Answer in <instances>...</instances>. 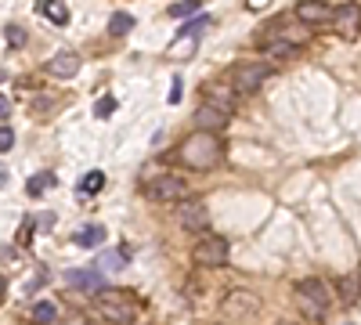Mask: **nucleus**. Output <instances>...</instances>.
Wrapping results in <instances>:
<instances>
[{"label": "nucleus", "mask_w": 361, "mask_h": 325, "mask_svg": "<svg viewBox=\"0 0 361 325\" xmlns=\"http://www.w3.org/2000/svg\"><path fill=\"white\" fill-rule=\"evenodd\" d=\"M177 159L180 166H188V170H214L224 163V141L214 137V134H202V130H192L185 141H180V149H177Z\"/></svg>", "instance_id": "nucleus-1"}, {"label": "nucleus", "mask_w": 361, "mask_h": 325, "mask_svg": "<svg viewBox=\"0 0 361 325\" xmlns=\"http://www.w3.org/2000/svg\"><path fill=\"white\" fill-rule=\"evenodd\" d=\"M293 293H296V304H300V311H304L307 321H322L329 314V307H333V293H329V286L318 275L300 278L293 286Z\"/></svg>", "instance_id": "nucleus-2"}, {"label": "nucleus", "mask_w": 361, "mask_h": 325, "mask_svg": "<svg viewBox=\"0 0 361 325\" xmlns=\"http://www.w3.org/2000/svg\"><path fill=\"white\" fill-rule=\"evenodd\" d=\"M94 311L105 321H116V325H134V314H137V307L123 297V293H116V289L94 293Z\"/></svg>", "instance_id": "nucleus-3"}, {"label": "nucleus", "mask_w": 361, "mask_h": 325, "mask_svg": "<svg viewBox=\"0 0 361 325\" xmlns=\"http://www.w3.org/2000/svg\"><path fill=\"white\" fill-rule=\"evenodd\" d=\"M145 199H152V202H180V199H188V188L180 177L173 173H156V177H148V181L141 185Z\"/></svg>", "instance_id": "nucleus-4"}, {"label": "nucleus", "mask_w": 361, "mask_h": 325, "mask_svg": "<svg viewBox=\"0 0 361 325\" xmlns=\"http://www.w3.org/2000/svg\"><path fill=\"white\" fill-rule=\"evenodd\" d=\"M228 253H231V243L224 239V235H202V239L195 243V250H192V260L199 264V268H224Z\"/></svg>", "instance_id": "nucleus-5"}, {"label": "nucleus", "mask_w": 361, "mask_h": 325, "mask_svg": "<svg viewBox=\"0 0 361 325\" xmlns=\"http://www.w3.org/2000/svg\"><path fill=\"white\" fill-rule=\"evenodd\" d=\"M271 76V66L267 62H243V66H235L231 69V87L238 94H253L260 91V83Z\"/></svg>", "instance_id": "nucleus-6"}, {"label": "nucleus", "mask_w": 361, "mask_h": 325, "mask_svg": "<svg viewBox=\"0 0 361 325\" xmlns=\"http://www.w3.org/2000/svg\"><path fill=\"white\" fill-rule=\"evenodd\" d=\"M177 224L192 231V235H202L206 224H209V210H206V202L202 199H180L177 202Z\"/></svg>", "instance_id": "nucleus-7"}, {"label": "nucleus", "mask_w": 361, "mask_h": 325, "mask_svg": "<svg viewBox=\"0 0 361 325\" xmlns=\"http://www.w3.org/2000/svg\"><path fill=\"white\" fill-rule=\"evenodd\" d=\"M195 123H199V130L202 134H221V130H228L231 127V116H224V112H217V109H209V105H199L195 109Z\"/></svg>", "instance_id": "nucleus-8"}, {"label": "nucleus", "mask_w": 361, "mask_h": 325, "mask_svg": "<svg viewBox=\"0 0 361 325\" xmlns=\"http://www.w3.org/2000/svg\"><path fill=\"white\" fill-rule=\"evenodd\" d=\"M47 73H51L54 80H73V76L80 73V54H76V51H58V54H51Z\"/></svg>", "instance_id": "nucleus-9"}, {"label": "nucleus", "mask_w": 361, "mask_h": 325, "mask_svg": "<svg viewBox=\"0 0 361 325\" xmlns=\"http://www.w3.org/2000/svg\"><path fill=\"white\" fill-rule=\"evenodd\" d=\"M257 297L250 289H231V297H224V314H231V318H238V314H250V311H257Z\"/></svg>", "instance_id": "nucleus-10"}, {"label": "nucleus", "mask_w": 361, "mask_h": 325, "mask_svg": "<svg viewBox=\"0 0 361 325\" xmlns=\"http://www.w3.org/2000/svg\"><path fill=\"white\" fill-rule=\"evenodd\" d=\"M296 18L307 22V25L329 22V18H336V4H314V0H304V4H296Z\"/></svg>", "instance_id": "nucleus-11"}, {"label": "nucleus", "mask_w": 361, "mask_h": 325, "mask_svg": "<svg viewBox=\"0 0 361 325\" xmlns=\"http://www.w3.org/2000/svg\"><path fill=\"white\" fill-rule=\"evenodd\" d=\"M66 282H69L73 289L87 293V297H94V293H102V289H105L102 271H66Z\"/></svg>", "instance_id": "nucleus-12"}, {"label": "nucleus", "mask_w": 361, "mask_h": 325, "mask_svg": "<svg viewBox=\"0 0 361 325\" xmlns=\"http://www.w3.org/2000/svg\"><path fill=\"white\" fill-rule=\"evenodd\" d=\"M260 47H264L267 58H296V54H300V44H293L289 37H275V33L264 37Z\"/></svg>", "instance_id": "nucleus-13"}, {"label": "nucleus", "mask_w": 361, "mask_h": 325, "mask_svg": "<svg viewBox=\"0 0 361 325\" xmlns=\"http://www.w3.org/2000/svg\"><path fill=\"white\" fill-rule=\"evenodd\" d=\"M202 105L231 116V112H235V94L228 91V87H217V83H214V87H206V102H202Z\"/></svg>", "instance_id": "nucleus-14"}, {"label": "nucleus", "mask_w": 361, "mask_h": 325, "mask_svg": "<svg viewBox=\"0 0 361 325\" xmlns=\"http://www.w3.org/2000/svg\"><path fill=\"white\" fill-rule=\"evenodd\" d=\"M73 243H76L80 250H94V246L105 243V228H102V224H83V228H76Z\"/></svg>", "instance_id": "nucleus-15"}, {"label": "nucleus", "mask_w": 361, "mask_h": 325, "mask_svg": "<svg viewBox=\"0 0 361 325\" xmlns=\"http://www.w3.org/2000/svg\"><path fill=\"white\" fill-rule=\"evenodd\" d=\"M58 185V177L51 173V170H40L37 177H29V181H25V195H33V199H40L44 192H51Z\"/></svg>", "instance_id": "nucleus-16"}, {"label": "nucleus", "mask_w": 361, "mask_h": 325, "mask_svg": "<svg viewBox=\"0 0 361 325\" xmlns=\"http://www.w3.org/2000/svg\"><path fill=\"white\" fill-rule=\"evenodd\" d=\"M37 11H40V15H47L54 25H66V22H69V8H66V4H54V0H40Z\"/></svg>", "instance_id": "nucleus-17"}, {"label": "nucleus", "mask_w": 361, "mask_h": 325, "mask_svg": "<svg viewBox=\"0 0 361 325\" xmlns=\"http://www.w3.org/2000/svg\"><path fill=\"white\" fill-rule=\"evenodd\" d=\"M336 289H340V300L347 304V307H354L357 304V275L350 271V275H343L340 282H336Z\"/></svg>", "instance_id": "nucleus-18"}, {"label": "nucleus", "mask_w": 361, "mask_h": 325, "mask_svg": "<svg viewBox=\"0 0 361 325\" xmlns=\"http://www.w3.org/2000/svg\"><path fill=\"white\" fill-rule=\"evenodd\" d=\"M98 264H102V271H123L127 268V253L123 250H105Z\"/></svg>", "instance_id": "nucleus-19"}, {"label": "nucleus", "mask_w": 361, "mask_h": 325, "mask_svg": "<svg viewBox=\"0 0 361 325\" xmlns=\"http://www.w3.org/2000/svg\"><path fill=\"white\" fill-rule=\"evenodd\" d=\"M130 29H134V18H130L127 11H116V15L109 18V33H112V37H127Z\"/></svg>", "instance_id": "nucleus-20"}, {"label": "nucleus", "mask_w": 361, "mask_h": 325, "mask_svg": "<svg viewBox=\"0 0 361 325\" xmlns=\"http://www.w3.org/2000/svg\"><path fill=\"white\" fill-rule=\"evenodd\" d=\"M33 321H37V325H54V321H58V307H54L51 300H40V304L33 307Z\"/></svg>", "instance_id": "nucleus-21"}, {"label": "nucleus", "mask_w": 361, "mask_h": 325, "mask_svg": "<svg viewBox=\"0 0 361 325\" xmlns=\"http://www.w3.org/2000/svg\"><path fill=\"white\" fill-rule=\"evenodd\" d=\"M102 188H105V173H102V170H90L83 181H80V192H83V195H98Z\"/></svg>", "instance_id": "nucleus-22"}, {"label": "nucleus", "mask_w": 361, "mask_h": 325, "mask_svg": "<svg viewBox=\"0 0 361 325\" xmlns=\"http://www.w3.org/2000/svg\"><path fill=\"white\" fill-rule=\"evenodd\" d=\"M173 18H195L199 15V0H180V4H170Z\"/></svg>", "instance_id": "nucleus-23"}, {"label": "nucleus", "mask_w": 361, "mask_h": 325, "mask_svg": "<svg viewBox=\"0 0 361 325\" xmlns=\"http://www.w3.org/2000/svg\"><path fill=\"white\" fill-rule=\"evenodd\" d=\"M192 51H195V37H180V33H177V40L170 44V54L185 58V54H192Z\"/></svg>", "instance_id": "nucleus-24"}, {"label": "nucleus", "mask_w": 361, "mask_h": 325, "mask_svg": "<svg viewBox=\"0 0 361 325\" xmlns=\"http://www.w3.org/2000/svg\"><path fill=\"white\" fill-rule=\"evenodd\" d=\"M112 112H116V98H112V94H105V98L94 102V116H98V120H109Z\"/></svg>", "instance_id": "nucleus-25"}, {"label": "nucleus", "mask_w": 361, "mask_h": 325, "mask_svg": "<svg viewBox=\"0 0 361 325\" xmlns=\"http://www.w3.org/2000/svg\"><path fill=\"white\" fill-rule=\"evenodd\" d=\"M33 231H37V221H33V217H25L22 228H18V243H33Z\"/></svg>", "instance_id": "nucleus-26"}, {"label": "nucleus", "mask_w": 361, "mask_h": 325, "mask_svg": "<svg viewBox=\"0 0 361 325\" xmlns=\"http://www.w3.org/2000/svg\"><path fill=\"white\" fill-rule=\"evenodd\" d=\"M180 94H185V80H180V76H173V83H170V94H166V102H170V105H177V102H180Z\"/></svg>", "instance_id": "nucleus-27"}, {"label": "nucleus", "mask_w": 361, "mask_h": 325, "mask_svg": "<svg viewBox=\"0 0 361 325\" xmlns=\"http://www.w3.org/2000/svg\"><path fill=\"white\" fill-rule=\"evenodd\" d=\"M11 145H15V130L8 123H0V152H8Z\"/></svg>", "instance_id": "nucleus-28"}, {"label": "nucleus", "mask_w": 361, "mask_h": 325, "mask_svg": "<svg viewBox=\"0 0 361 325\" xmlns=\"http://www.w3.org/2000/svg\"><path fill=\"white\" fill-rule=\"evenodd\" d=\"M8 44L11 47H25V33H22L18 25H8Z\"/></svg>", "instance_id": "nucleus-29"}, {"label": "nucleus", "mask_w": 361, "mask_h": 325, "mask_svg": "<svg viewBox=\"0 0 361 325\" xmlns=\"http://www.w3.org/2000/svg\"><path fill=\"white\" fill-rule=\"evenodd\" d=\"M11 116V102H8V94H0V120H8Z\"/></svg>", "instance_id": "nucleus-30"}, {"label": "nucleus", "mask_w": 361, "mask_h": 325, "mask_svg": "<svg viewBox=\"0 0 361 325\" xmlns=\"http://www.w3.org/2000/svg\"><path fill=\"white\" fill-rule=\"evenodd\" d=\"M4 293H8V282H4V275H0V304H4Z\"/></svg>", "instance_id": "nucleus-31"}, {"label": "nucleus", "mask_w": 361, "mask_h": 325, "mask_svg": "<svg viewBox=\"0 0 361 325\" xmlns=\"http://www.w3.org/2000/svg\"><path fill=\"white\" fill-rule=\"evenodd\" d=\"M8 185V170H0V188H4Z\"/></svg>", "instance_id": "nucleus-32"}, {"label": "nucleus", "mask_w": 361, "mask_h": 325, "mask_svg": "<svg viewBox=\"0 0 361 325\" xmlns=\"http://www.w3.org/2000/svg\"><path fill=\"white\" fill-rule=\"evenodd\" d=\"M275 325H296V321H275Z\"/></svg>", "instance_id": "nucleus-33"}]
</instances>
